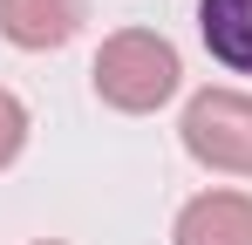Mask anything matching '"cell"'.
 I'll use <instances>...</instances> for the list:
<instances>
[{"label":"cell","instance_id":"7","mask_svg":"<svg viewBox=\"0 0 252 245\" xmlns=\"http://www.w3.org/2000/svg\"><path fill=\"white\" fill-rule=\"evenodd\" d=\"M34 245H68V239H34Z\"/></svg>","mask_w":252,"mask_h":245},{"label":"cell","instance_id":"2","mask_svg":"<svg viewBox=\"0 0 252 245\" xmlns=\"http://www.w3.org/2000/svg\"><path fill=\"white\" fill-rule=\"evenodd\" d=\"M177 143L211 177H252V89H232V82L198 89L177 116Z\"/></svg>","mask_w":252,"mask_h":245},{"label":"cell","instance_id":"4","mask_svg":"<svg viewBox=\"0 0 252 245\" xmlns=\"http://www.w3.org/2000/svg\"><path fill=\"white\" fill-rule=\"evenodd\" d=\"M170 245H252V191H198L177 204Z\"/></svg>","mask_w":252,"mask_h":245},{"label":"cell","instance_id":"3","mask_svg":"<svg viewBox=\"0 0 252 245\" xmlns=\"http://www.w3.org/2000/svg\"><path fill=\"white\" fill-rule=\"evenodd\" d=\"M89 0H0V41L21 55H55L82 34Z\"/></svg>","mask_w":252,"mask_h":245},{"label":"cell","instance_id":"6","mask_svg":"<svg viewBox=\"0 0 252 245\" xmlns=\"http://www.w3.org/2000/svg\"><path fill=\"white\" fill-rule=\"evenodd\" d=\"M28 136H34V116H28V102L0 82V170H14V163L28 157Z\"/></svg>","mask_w":252,"mask_h":245},{"label":"cell","instance_id":"1","mask_svg":"<svg viewBox=\"0 0 252 245\" xmlns=\"http://www.w3.org/2000/svg\"><path fill=\"white\" fill-rule=\"evenodd\" d=\"M89 89L116 116H157L170 95L184 89V55L157 28H116L89 61Z\"/></svg>","mask_w":252,"mask_h":245},{"label":"cell","instance_id":"5","mask_svg":"<svg viewBox=\"0 0 252 245\" xmlns=\"http://www.w3.org/2000/svg\"><path fill=\"white\" fill-rule=\"evenodd\" d=\"M198 34L218 68L252 75V0H198Z\"/></svg>","mask_w":252,"mask_h":245}]
</instances>
